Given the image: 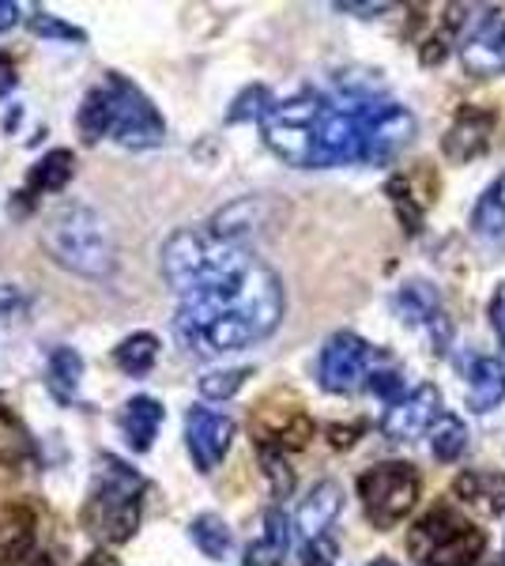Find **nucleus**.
I'll use <instances>...</instances> for the list:
<instances>
[{"mask_svg":"<svg viewBox=\"0 0 505 566\" xmlns=\"http://www.w3.org/2000/svg\"><path fill=\"white\" fill-rule=\"evenodd\" d=\"M42 245L61 269L87 280H106L117 269V245L106 219L87 205H64L42 227Z\"/></svg>","mask_w":505,"mask_h":566,"instance_id":"obj_1","label":"nucleus"},{"mask_svg":"<svg viewBox=\"0 0 505 566\" xmlns=\"http://www.w3.org/2000/svg\"><path fill=\"white\" fill-rule=\"evenodd\" d=\"M140 495H144V480L128 464L103 458L95 488H91L84 510H80V525L98 544L133 541L136 525H140Z\"/></svg>","mask_w":505,"mask_h":566,"instance_id":"obj_2","label":"nucleus"},{"mask_svg":"<svg viewBox=\"0 0 505 566\" xmlns=\"http://www.w3.org/2000/svg\"><path fill=\"white\" fill-rule=\"evenodd\" d=\"M408 552L419 566H475L486 552V533L453 506H434L408 533Z\"/></svg>","mask_w":505,"mask_h":566,"instance_id":"obj_3","label":"nucleus"},{"mask_svg":"<svg viewBox=\"0 0 505 566\" xmlns=\"http://www.w3.org/2000/svg\"><path fill=\"white\" fill-rule=\"evenodd\" d=\"M358 499H362V510L370 517L374 528H392L400 525L403 517L415 510V502L422 495V480L415 472V464L408 461H381L370 464V469L358 476Z\"/></svg>","mask_w":505,"mask_h":566,"instance_id":"obj_4","label":"nucleus"},{"mask_svg":"<svg viewBox=\"0 0 505 566\" xmlns=\"http://www.w3.org/2000/svg\"><path fill=\"white\" fill-rule=\"evenodd\" d=\"M106 91L114 103V140L125 148H159L167 140V122L159 117V109L151 106V98L144 95L133 80H125L122 72H106Z\"/></svg>","mask_w":505,"mask_h":566,"instance_id":"obj_5","label":"nucleus"},{"mask_svg":"<svg viewBox=\"0 0 505 566\" xmlns=\"http://www.w3.org/2000/svg\"><path fill=\"white\" fill-rule=\"evenodd\" d=\"M461 50V65L467 76L491 80L505 72V12L498 8H486V12L472 15L464 23V34L456 42Z\"/></svg>","mask_w":505,"mask_h":566,"instance_id":"obj_6","label":"nucleus"},{"mask_svg":"<svg viewBox=\"0 0 505 566\" xmlns=\"http://www.w3.org/2000/svg\"><path fill=\"white\" fill-rule=\"evenodd\" d=\"M374 348L355 333H336L328 336V344L320 348L317 359V381L328 392H355L362 386V378H370Z\"/></svg>","mask_w":505,"mask_h":566,"instance_id":"obj_7","label":"nucleus"},{"mask_svg":"<svg viewBox=\"0 0 505 566\" xmlns=\"http://www.w3.org/2000/svg\"><path fill=\"white\" fill-rule=\"evenodd\" d=\"M211 258H215V239L200 231H173L162 245V276L178 295H189L200 280L208 276Z\"/></svg>","mask_w":505,"mask_h":566,"instance_id":"obj_8","label":"nucleus"},{"mask_svg":"<svg viewBox=\"0 0 505 566\" xmlns=\"http://www.w3.org/2000/svg\"><path fill=\"white\" fill-rule=\"evenodd\" d=\"M442 408V389L422 381L403 400L389 405V412L381 416V434L392 438V442H415L419 434L434 431V423L445 416Z\"/></svg>","mask_w":505,"mask_h":566,"instance_id":"obj_9","label":"nucleus"},{"mask_svg":"<svg viewBox=\"0 0 505 566\" xmlns=\"http://www.w3.org/2000/svg\"><path fill=\"white\" fill-rule=\"evenodd\" d=\"M253 438H256V450H280V453L302 450L314 438V419L302 412L298 405L275 408L272 400H264L253 412Z\"/></svg>","mask_w":505,"mask_h":566,"instance_id":"obj_10","label":"nucleus"},{"mask_svg":"<svg viewBox=\"0 0 505 566\" xmlns=\"http://www.w3.org/2000/svg\"><path fill=\"white\" fill-rule=\"evenodd\" d=\"M234 442V419L211 408H192L186 416V446L200 472H215Z\"/></svg>","mask_w":505,"mask_h":566,"instance_id":"obj_11","label":"nucleus"},{"mask_svg":"<svg viewBox=\"0 0 505 566\" xmlns=\"http://www.w3.org/2000/svg\"><path fill=\"white\" fill-rule=\"evenodd\" d=\"M494 125H498V114L486 106H461L449 125V133L442 136V155L449 163H472L491 148Z\"/></svg>","mask_w":505,"mask_h":566,"instance_id":"obj_12","label":"nucleus"},{"mask_svg":"<svg viewBox=\"0 0 505 566\" xmlns=\"http://www.w3.org/2000/svg\"><path fill=\"white\" fill-rule=\"evenodd\" d=\"M397 314L403 325H419L430 333V340H434V352H445L449 340H453V325H449L445 310H442V298H438V291L430 287V283H403L397 291Z\"/></svg>","mask_w":505,"mask_h":566,"instance_id":"obj_13","label":"nucleus"},{"mask_svg":"<svg viewBox=\"0 0 505 566\" xmlns=\"http://www.w3.org/2000/svg\"><path fill=\"white\" fill-rule=\"evenodd\" d=\"M415 136V117L397 103H378L366 129V163H389Z\"/></svg>","mask_w":505,"mask_h":566,"instance_id":"obj_14","label":"nucleus"},{"mask_svg":"<svg viewBox=\"0 0 505 566\" xmlns=\"http://www.w3.org/2000/svg\"><path fill=\"white\" fill-rule=\"evenodd\" d=\"M453 495L464 502L467 510L483 517H498L505 514V472H491V469H472L461 472L453 480Z\"/></svg>","mask_w":505,"mask_h":566,"instance_id":"obj_15","label":"nucleus"},{"mask_svg":"<svg viewBox=\"0 0 505 566\" xmlns=\"http://www.w3.org/2000/svg\"><path fill=\"white\" fill-rule=\"evenodd\" d=\"M339 506H344V491H339V483H333V480L317 483V488L302 499L295 528L306 536V541H317V536H325V528L336 522Z\"/></svg>","mask_w":505,"mask_h":566,"instance_id":"obj_16","label":"nucleus"},{"mask_svg":"<svg viewBox=\"0 0 505 566\" xmlns=\"http://www.w3.org/2000/svg\"><path fill=\"white\" fill-rule=\"evenodd\" d=\"M162 419H167V408H162L155 397L125 400L122 431H125V442L133 446V453H148L151 450V442H155V434H159Z\"/></svg>","mask_w":505,"mask_h":566,"instance_id":"obj_17","label":"nucleus"},{"mask_svg":"<svg viewBox=\"0 0 505 566\" xmlns=\"http://www.w3.org/2000/svg\"><path fill=\"white\" fill-rule=\"evenodd\" d=\"M291 552V522L283 510H269L261 522V536L245 547V566H283Z\"/></svg>","mask_w":505,"mask_h":566,"instance_id":"obj_18","label":"nucleus"},{"mask_svg":"<svg viewBox=\"0 0 505 566\" xmlns=\"http://www.w3.org/2000/svg\"><path fill=\"white\" fill-rule=\"evenodd\" d=\"M505 400V363L494 355H480L467 374V408L472 412H494Z\"/></svg>","mask_w":505,"mask_h":566,"instance_id":"obj_19","label":"nucleus"},{"mask_svg":"<svg viewBox=\"0 0 505 566\" xmlns=\"http://www.w3.org/2000/svg\"><path fill=\"white\" fill-rule=\"evenodd\" d=\"M34 510L31 506H8L0 514V566H15L31 555L34 547Z\"/></svg>","mask_w":505,"mask_h":566,"instance_id":"obj_20","label":"nucleus"},{"mask_svg":"<svg viewBox=\"0 0 505 566\" xmlns=\"http://www.w3.org/2000/svg\"><path fill=\"white\" fill-rule=\"evenodd\" d=\"M261 216H264V200L261 197H242L234 205H227L223 212L211 216V239L219 242H234L242 245L245 234H253L261 227Z\"/></svg>","mask_w":505,"mask_h":566,"instance_id":"obj_21","label":"nucleus"},{"mask_svg":"<svg viewBox=\"0 0 505 566\" xmlns=\"http://www.w3.org/2000/svg\"><path fill=\"white\" fill-rule=\"evenodd\" d=\"M72 175H76V155H72L69 148H53L50 155H42V159L31 167V175H27V189L20 197L31 200L39 193H57V189L69 186Z\"/></svg>","mask_w":505,"mask_h":566,"instance_id":"obj_22","label":"nucleus"},{"mask_svg":"<svg viewBox=\"0 0 505 566\" xmlns=\"http://www.w3.org/2000/svg\"><path fill=\"white\" fill-rule=\"evenodd\" d=\"M80 378H84V359L76 348H57L50 355V370H45V389L61 400L72 405L80 397Z\"/></svg>","mask_w":505,"mask_h":566,"instance_id":"obj_23","label":"nucleus"},{"mask_svg":"<svg viewBox=\"0 0 505 566\" xmlns=\"http://www.w3.org/2000/svg\"><path fill=\"white\" fill-rule=\"evenodd\" d=\"M472 231L486 242H502L505 239V178L491 181L486 193L475 200L472 208Z\"/></svg>","mask_w":505,"mask_h":566,"instance_id":"obj_24","label":"nucleus"},{"mask_svg":"<svg viewBox=\"0 0 505 566\" xmlns=\"http://www.w3.org/2000/svg\"><path fill=\"white\" fill-rule=\"evenodd\" d=\"M76 125H80V136L84 144H98L103 136L114 133V103H109V91L103 87H91L80 103V114H76Z\"/></svg>","mask_w":505,"mask_h":566,"instance_id":"obj_25","label":"nucleus"},{"mask_svg":"<svg viewBox=\"0 0 505 566\" xmlns=\"http://www.w3.org/2000/svg\"><path fill=\"white\" fill-rule=\"evenodd\" d=\"M155 359H159V336H151V333H133L114 348L117 370L133 374V378H144V374L155 367Z\"/></svg>","mask_w":505,"mask_h":566,"instance_id":"obj_26","label":"nucleus"},{"mask_svg":"<svg viewBox=\"0 0 505 566\" xmlns=\"http://www.w3.org/2000/svg\"><path fill=\"white\" fill-rule=\"evenodd\" d=\"M389 200H392V208H397V216H400L403 231H408V234H419V227H422V212H427L430 197H422V193H419L415 178H411V175H397V178H389Z\"/></svg>","mask_w":505,"mask_h":566,"instance_id":"obj_27","label":"nucleus"},{"mask_svg":"<svg viewBox=\"0 0 505 566\" xmlns=\"http://www.w3.org/2000/svg\"><path fill=\"white\" fill-rule=\"evenodd\" d=\"M189 536H192V544L200 547V555H208V559H227V555H231V547H234L231 525H227L219 514H200V517H192Z\"/></svg>","mask_w":505,"mask_h":566,"instance_id":"obj_28","label":"nucleus"},{"mask_svg":"<svg viewBox=\"0 0 505 566\" xmlns=\"http://www.w3.org/2000/svg\"><path fill=\"white\" fill-rule=\"evenodd\" d=\"M430 450H434V458L449 464V461H456L461 453L467 450V431H464V423L456 416H442L434 423V431H430Z\"/></svg>","mask_w":505,"mask_h":566,"instance_id":"obj_29","label":"nucleus"},{"mask_svg":"<svg viewBox=\"0 0 505 566\" xmlns=\"http://www.w3.org/2000/svg\"><path fill=\"white\" fill-rule=\"evenodd\" d=\"M253 374V367H231V370H211L200 378V397L204 400H231L238 389L245 386V378Z\"/></svg>","mask_w":505,"mask_h":566,"instance_id":"obj_30","label":"nucleus"},{"mask_svg":"<svg viewBox=\"0 0 505 566\" xmlns=\"http://www.w3.org/2000/svg\"><path fill=\"white\" fill-rule=\"evenodd\" d=\"M272 95H269V87H261V84H253V87H245L242 95L234 98V106H231V122H264V117L272 114Z\"/></svg>","mask_w":505,"mask_h":566,"instance_id":"obj_31","label":"nucleus"},{"mask_svg":"<svg viewBox=\"0 0 505 566\" xmlns=\"http://www.w3.org/2000/svg\"><path fill=\"white\" fill-rule=\"evenodd\" d=\"M256 453H261V469H264V476H269L272 495L287 499L291 491H295V472H291V464H287V453H280V450H256Z\"/></svg>","mask_w":505,"mask_h":566,"instance_id":"obj_32","label":"nucleus"},{"mask_svg":"<svg viewBox=\"0 0 505 566\" xmlns=\"http://www.w3.org/2000/svg\"><path fill=\"white\" fill-rule=\"evenodd\" d=\"M31 31L42 34V39H61V42H87V34L80 31V27L57 20V15L50 12H34L31 15Z\"/></svg>","mask_w":505,"mask_h":566,"instance_id":"obj_33","label":"nucleus"},{"mask_svg":"<svg viewBox=\"0 0 505 566\" xmlns=\"http://www.w3.org/2000/svg\"><path fill=\"white\" fill-rule=\"evenodd\" d=\"M336 555L339 547L333 536H317V541H306V547H302V566H336Z\"/></svg>","mask_w":505,"mask_h":566,"instance_id":"obj_34","label":"nucleus"},{"mask_svg":"<svg viewBox=\"0 0 505 566\" xmlns=\"http://www.w3.org/2000/svg\"><path fill=\"white\" fill-rule=\"evenodd\" d=\"M370 389H374V397L389 400V405H397V400L408 397V392H403L400 370H374V374H370Z\"/></svg>","mask_w":505,"mask_h":566,"instance_id":"obj_35","label":"nucleus"},{"mask_svg":"<svg viewBox=\"0 0 505 566\" xmlns=\"http://www.w3.org/2000/svg\"><path fill=\"white\" fill-rule=\"evenodd\" d=\"M27 310V295L12 283H0V317H15Z\"/></svg>","mask_w":505,"mask_h":566,"instance_id":"obj_36","label":"nucleus"},{"mask_svg":"<svg viewBox=\"0 0 505 566\" xmlns=\"http://www.w3.org/2000/svg\"><path fill=\"white\" fill-rule=\"evenodd\" d=\"M491 325H494V333H498V340L505 344V283H498V291H494V298H491Z\"/></svg>","mask_w":505,"mask_h":566,"instance_id":"obj_37","label":"nucleus"},{"mask_svg":"<svg viewBox=\"0 0 505 566\" xmlns=\"http://www.w3.org/2000/svg\"><path fill=\"white\" fill-rule=\"evenodd\" d=\"M15 23H20V4H12V0H0V34L12 31Z\"/></svg>","mask_w":505,"mask_h":566,"instance_id":"obj_38","label":"nucleus"},{"mask_svg":"<svg viewBox=\"0 0 505 566\" xmlns=\"http://www.w3.org/2000/svg\"><path fill=\"white\" fill-rule=\"evenodd\" d=\"M12 87H15V65H12V57L0 53V98H4Z\"/></svg>","mask_w":505,"mask_h":566,"instance_id":"obj_39","label":"nucleus"},{"mask_svg":"<svg viewBox=\"0 0 505 566\" xmlns=\"http://www.w3.org/2000/svg\"><path fill=\"white\" fill-rule=\"evenodd\" d=\"M328 434H333V446H355V434H358V427H328Z\"/></svg>","mask_w":505,"mask_h":566,"instance_id":"obj_40","label":"nucleus"},{"mask_svg":"<svg viewBox=\"0 0 505 566\" xmlns=\"http://www.w3.org/2000/svg\"><path fill=\"white\" fill-rule=\"evenodd\" d=\"M336 12H362V15H370V12H389V4H336Z\"/></svg>","mask_w":505,"mask_h":566,"instance_id":"obj_41","label":"nucleus"},{"mask_svg":"<svg viewBox=\"0 0 505 566\" xmlns=\"http://www.w3.org/2000/svg\"><path fill=\"white\" fill-rule=\"evenodd\" d=\"M80 566H117L114 559H109V555L106 552H95V555H87V559L84 563H80Z\"/></svg>","mask_w":505,"mask_h":566,"instance_id":"obj_42","label":"nucleus"},{"mask_svg":"<svg viewBox=\"0 0 505 566\" xmlns=\"http://www.w3.org/2000/svg\"><path fill=\"white\" fill-rule=\"evenodd\" d=\"M370 566H400V563H392V559H374Z\"/></svg>","mask_w":505,"mask_h":566,"instance_id":"obj_43","label":"nucleus"}]
</instances>
